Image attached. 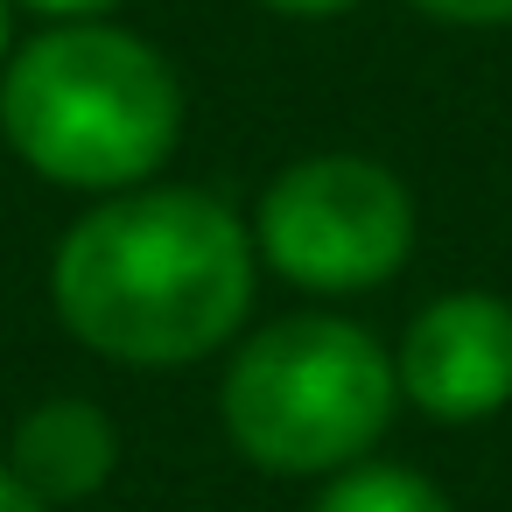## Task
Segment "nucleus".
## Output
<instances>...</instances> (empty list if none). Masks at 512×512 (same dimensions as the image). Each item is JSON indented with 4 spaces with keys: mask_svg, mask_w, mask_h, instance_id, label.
I'll list each match as a JSON object with an SVG mask.
<instances>
[{
    "mask_svg": "<svg viewBox=\"0 0 512 512\" xmlns=\"http://www.w3.org/2000/svg\"><path fill=\"white\" fill-rule=\"evenodd\" d=\"M414 246V197L365 155H316L260 197V253L323 295L386 281Z\"/></svg>",
    "mask_w": 512,
    "mask_h": 512,
    "instance_id": "obj_4",
    "label": "nucleus"
},
{
    "mask_svg": "<svg viewBox=\"0 0 512 512\" xmlns=\"http://www.w3.org/2000/svg\"><path fill=\"white\" fill-rule=\"evenodd\" d=\"M400 386L435 421H484L512 400V309L498 295H442L400 344Z\"/></svg>",
    "mask_w": 512,
    "mask_h": 512,
    "instance_id": "obj_5",
    "label": "nucleus"
},
{
    "mask_svg": "<svg viewBox=\"0 0 512 512\" xmlns=\"http://www.w3.org/2000/svg\"><path fill=\"white\" fill-rule=\"evenodd\" d=\"M400 372L386 351L337 316H288L260 330L225 372V428L232 442L281 477L337 470L365 456L393 414Z\"/></svg>",
    "mask_w": 512,
    "mask_h": 512,
    "instance_id": "obj_3",
    "label": "nucleus"
},
{
    "mask_svg": "<svg viewBox=\"0 0 512 512\" xmlns=\"http://www.w3.org/2000/svg\"><path fill=\"white\" fill-rule=\"evenodd\" d=\"M29 8H43V15H64V22H78V15H99V8H120V0H29Z\"/></svg>",
    "mask_w": 512,
    "mask_h": 512,
    "instance_id": "obj_10",
    "label": "nucleus"
},
{
    "mask_svg": "<svg viewBox=\"0 0 512 512\" xmlns=\"http://www.w3.org/2000/svg\"><path fill=\"white\" fill-rule=\"evenodd\" d=\"M316 512H449V498L414 477V470H393V463H372V470H351L323 491Z\"/></svg>",
    "mask_w": 512,
    "mask_h": 512,
    "instance_id": "obj_7",
    "label": "nucleus"
},
{
    "mask_svg": "<svg viewBox=\"0 0 512 512\" xmlns=\"http://www.w3.org/2000/svg\"><path fill=\"white\" fill-rule=\"evenodd\" d=\"M0 127L15 155L71 190H134L183 127L176 71L127 29L64 22L0 78Z\"/></svg>",
    "mask_w": 512,
    "mask_h": 512,
    "instance_id": "obj_2",
    "label": "nucleus"
},
{
    "mask_svg": "<svg viewBox=\"0 0 512 512\" xmlns=\"http://www.w3.org/2000/svg\"><path fill=\"white\" fill-rule=\"evenodd\" d=\"M120 435L92 400H43L15 428V477L36 498H85L113 477Z\"/></svg>",
    "mask_w": 512,
    "mask_h": 512,
    "instance_id": "obj_6",
    "label": "nucleus"
},
{
    "mask_svg": "<svg viewBox=\"0 0 512 512\" xmlns=\"http://www.w3.org/2000/svg\"><path fill=\"white\" fill-rule=\"evenodd\" d=\"M253 239L204 190H127L57 246L64 323L120 365H190L239 330Z\"/></svg>",
    "mask_w": 512,
    "mask_h": 512,
    "instance_id": "obj_1",
    "label": "nucleus"
},
{
    "mask_svg": "<svg viewBox=\"0 0 512 512\" xmlns=\"http://www.w3.org/2000/svg\"><path fill=\"white\" fill-rule=\"evenodd\" d=\"M421 15L435 22H463V29H491V22H512V0H414Z\"/></svg>",
    "mask_w": 512,
    "mask_h": 512,
    "instance_id": "obj_8",
    "label": "nucleus"
},
{
    "mask_svg": "<svg viewBox=\"0 0 512 512\" xmlns=\"http://www.w3.org/2000/svg\"><path fill=\"white\" fill-rule=\"evenodd\" d=\"M0 50H8V0H0Z\"/></svg>",
    "mask_w": 512,
    "mask_h": 512,
    "instance_id": "obj_12",
    "label": "nucleus"
},
{
    "mask_svg": "<svg viewBox=\"0 0 512 512\" xmlns=\"http://www.w3.org/2000/svg\"><path fill=\"white\" fill-rule=\"evenodd\" d=\"M0 512H43V498H36L15 470H0Z\"/></svg>",
    "mask_w": 512,
    "mask_h": 512,
    "instance_id": "obj_9",
    "label": "nucleus"
},
{
    "mask_svg": "<svg viewBox=\"0 0 512 512\" xmlns=\"http://www.w3.org/2000/svg\"><path fill=\"white\" fill-rule=\"evenodd\" d=\"M267 8H281V15H344L351 0H267Z\"/></svg>",
    "mask_w": 512,
    "mask_h": 512,
    "instance_id": "obj_11",
    "label": "nucleus"
}]
</instances>
